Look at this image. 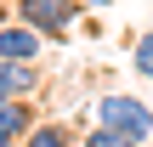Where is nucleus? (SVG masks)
<instances>
[{"instance_id":"8","label":"nucleus","mask_w":153,"mask_h":147,"mask_svg":"<svg viewBox=\"0 0 153 147\" xmlns=\"http://www.w3.org/2000/svg\"><path fill=\"white\" fill-rule=\"evenodd\" d=\"M79 147H142L136 136H119V130H108V125H91L85 136H79Z\"/></svg>"},{"instance_id":"7","label":"nucleus","mask_w":153,"mask_h":147,"mask_svg":"<svg viewBox=\"0 0 153 147\" xmlns=\"http://www.w3.org/2000/svg\"><path fill=\"white\" fill-rule=\"evenodd\" d=\"M131 68H136L142 79H153V28H142V34L131 40Z\"/></svg>"},{"instance_id":"2","label":"nucleus","mask_w":153,"mask_h":147,"mask_svg":"<svg viewBox=\"0 0 153 147\" xmlns=\"http://www.w3.org/2000/svg\"><path fill=\"white\" fill-rule=\"evenodd\" d=\"M11 17H23V23L40 28L45 40H68L74 23H79V6H74V0H11Z\"/></svg>"},{"instance_id":"3","label":"nucleus","mask_w":153,"mask_h":147,"mask_svg":"<svg viewBox=\"0 0 153 147\" xmlns=\"http://www.w3.org/2000/svg\"><path fill=\"white\" fill-rule=\"evenodd\" d=\"M40 51H45V34L40 28H28L23 17H6L0 23V57L6 62H40Z\"/></svg>"},{"instance_id":"6","label":"nucleus","mask_w":153,"mask_h":147,"mask_svg":"<svg viewBox=\"0 0 153 147\" xmlns=\"http://www.w3.org/2000/svg\"><path fill=\"white\" fill-rule=\"evenodd\" d=\"M23 147H79V136H74L62 119H40V125L23 136Z\"/></svg>"},{"instance_id":"4","label":"nucleus","mask_w":153,"mask_h":147,"mask_svg":"<svg viewBox=\"0 0 153 147\" xmlns=\"http://www.w3.org/2000/svg\"><path fill=\"white\" fill-rule=\"evenodd\" d=\"M40 96V62H6L0 57V102H34Z\"/></svg>"},{"instance_id":"9","label":"nucleus","mask_w":153,"mask_h":147,"mask_svg":"<svg viewBox=\"0 0 153 147\" xmlns=\"http://www.w3.org/2000/svg\"><path fill=\"white\" fill-rule=\"evenodd\" d=\"M74 6H79V11H108L114 0H74Z\"/></svg>"},{"instance_id":"1","label":"nucleus","mask_w":153,"mask_h":147,"mask_svg":"<svg viewBox=\"0 0 153 147\" xmlns=\"http://www.w3.org/2000/svg\"><path fill=\"white\" fill-rule=\"evenodd\" d=\"M97 125H108V130H119V136H136V142L148 147L153 108L142 96H131V91H102V96H97Z\"/></svg>"},{"instance_id":"5","label":"nucleus","mask_w":153,"mask_h":147,"mask_svg":"<svg viewBox=\"0 0 153 147\" xmlns=\"http://www.w3.org/2000/svg\"><path fill=\"white\" fill-rule=\"evenodd\" d=\"M34 102H0V147H23V136L34 130Z\"/></svg>"}]
</instances>
